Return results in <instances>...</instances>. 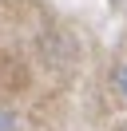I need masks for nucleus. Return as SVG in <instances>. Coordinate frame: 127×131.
<instances>
[{"mask_svg": "<svg viewBox=\"0 0 127 131\" xmlns=\"http://www.w3.org/2000/svg\"><path fill=\"white\" fill-rule=\"evenodd\" d=\"M12 127H16V119H12L8 111H0V131H12Z\"/></svg>", "mask_w": 127, "mask_h": 131, "instance_id": "nucleus-1", "label": "nucleus"}, {"mask_svg": "<svg viewBox=\"0 0 127 131\" xmlns=\"http://www.w3.org/2000/svg\"><path fill=\"white\" fill-rule=\"evenodd\" d=\"M123 88H127V75H123Z\"/></svg>", "mask_w": 127, "mask_h": 131, "instance_id": "nucleus-2", "label": "nucleus"}]
</instances>
